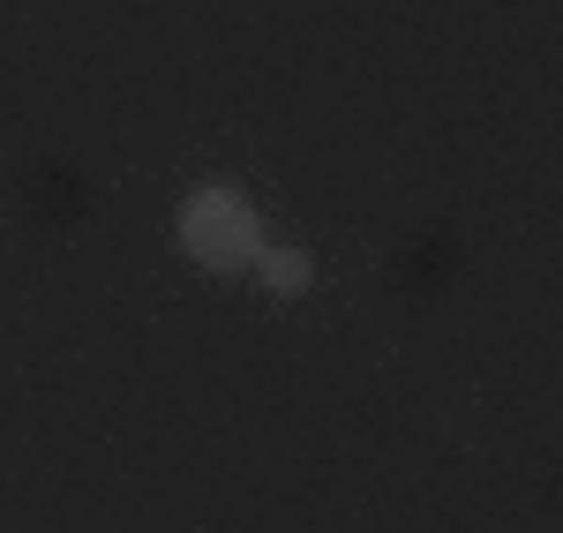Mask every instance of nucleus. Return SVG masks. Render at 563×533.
<instances>
[{
	"instance_id": "nucleus-1",
	"label": "nucleus",
	"mask_w": 563,
	"mask_h": 533,
	"mask_svg": "<svg viewBox=\"0 0 563 533\" xmlns=\"http://www.w3.org/2000/svg\"><path fill=\"white\" fill-rule=\"evenodd\" d=\"M174 241L180 256L196 270H211V278H233V270H249L263 256V211L241 196V188H196L188 203L174 211Z\"/></svg>"
},
{
	"instance_id": "nucleus-2",
	"label": "nucleus",
	"mask_w": 563,
	"mask_h": 533,
	"mask_svg": "<svg viewBox=\"0 0 563 533\" xmlns=\"http://www.w3.org/2000/svg\"><path fill=\"white\" fill-rule=\"evenodd\" d=\"M249 270H256L271 293H308V278H316V264H308L301 248H271V241H263V256Z\"/></svg>"
}]
</instances>
